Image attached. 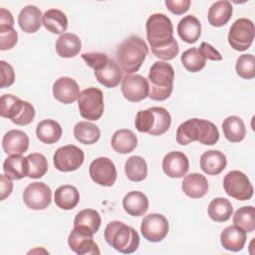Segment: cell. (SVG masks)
<instances>
[{"mask_svg":"<svg viewBox=\"0 0 255 255\" xmlns=\"http://www.w3.org/2000/svg\"><path fill=\"white\" fill-rule=\"evenodd\" d=\"M125 172L129 180L134 182L142 181L147 175L146 161L139 155H132L125 163Z\"/></svg>","mask_w":255,"mask_h":255,"instance_id":"obj_35","label":"cell"},{"mask_svg":"<svg viewBox=\"0 0 255 255\" xmlns=\"http://www.w3.org/2000/svg\"><path fill=\"white\" fill-rule=\"evenodd\" d=\"M151 52L156 58H159L163 61H170V60L174 59L179 53L178 43H177L176 40H174L169 45H167L165 47H162V48H159V49L152 50Z\"/></svg>","mask_w":255,"mask_h":255,"instance_id":"obj_46","label":"cell"},{"mask_svg":"<svg viewBox=\"0 0 255 255\" xmlns=\"http://www.w3.org/2000/svg\"><path fill=\"white\" fill-rule=\"evenodd\" d=\"M165 6L171 13L175 15H182L188 11L190 6V1L189 0H165Z\"/></svg>","mask_w":255,"mask_h":255,"instance_id":"obj_48","label":"cell"},{"mask_svg":"<svg viewBox=\"0 0 255 255\" xmlns=\"http://www.w3.org/2000/svg\"><path fill=\"white\" fill-rule=\"evenodd\" d=\"M94 182L102 186H112L117 179V169L114 162L105 156L94 159L89 168Z\"/></svg>","mask_w":255,"mask_h":255,"instance_id":"obj_14","label":"cell"},{"mask_svg":"<svg viewBox=\"0 0 255 255\" xmlns=\"http://www.w3.org/2000/svg\"><path fill=\"white\" fill-rule=\"evenodd\" d=\"M53 95L60 103L72 104L78 100L80 95L79 85L72 78L61 77L53 85Z\"/></svg>","mask_w":255,"mask_h":255,"instance_id":"obj_17","label":"cell"},{"mask_svg":"<svg viewBox=\"0 0 255 255\" xmlns=\"http://www.w3.org/2000/svg\"><path fill=\"white\" fill-rule=\"evenodd\" d=\"M0 66H1V85H0V87L1 88L10 87L15 82L14 69L9 63H7L5 61H1Z\"/></svg>","mask_w":255,"mask_h":255,"instance_id":"obj_47","label":"cell"},{"mask_svg":"<svg viewBox=\"0 0 255 255\" xmlns=\"http://www.w3.org/2000/svg\"><path fill=\"white\" fill-rule=\"evenodd\" d=\"M0 185H1V199H6L13 190V183L10 177H8L6 174H0Z\"/></svg>","mask_w":255,"mask_h":255,"instance_id":"obj_50","label":"cell"},{"mask_svg":"<svg viewBox=\"0 0 255 255\" xmlns=\"http://www.w3.org/2000/svg\"><path fill=\"white\" fill-rule=\"evenodd\" d=\"M23 201L31 209L44 210L52 201V191L44 182H32L24 189Z\"/></svg>","mask_w":255,"mask_h":255,"instance_id":"obj_13","label":"cell"},{"mask_svg":"<svg viewBox=\"0 0 255 255\" xmlns=\"http://www.w3.org/2000/svg\"><path fill=\"white\" fill-rule=\"evenodd\" d=\"M18 41L17 31L11 26H0V50L12 49Z\"/></svg>","mask_w":255,"mask_h":255,"instance_id":"obj_44","label":"cell"},{"mask_svg":"<svg viewBox=\"0 0 255 255\" xmlns=\"http://www.w3.org/2000/svg\"><path fill=\"white\" fill-rule=\"evenodd\" d=\"M220 243L226 250L238 252L246 243V232L236 225L227 226L220 234Z\"/></svg>","mask_w":255,"mask_h":255,"instance_id":"obj_22","label":"cell"},{"mask_svg":"<svg viewBox=\"0 0 255 255\" xmlns=\"http://www.w3.org/2000/svg\"><path fill=\"white\" fill-rule=\"evenodd\" d=\"M54 200L59 208L71 210L78 205L80 201V193L75 186L64 184L56 189Z\"/></svg>","mask_w":255,"mask_h":255,"instance_id":"obj_29","label":"cell"},{"mask_svg":"<svg viewBox=\"0 0 255 255\" xmlns=\"http://www.w3.org/2000/svg\"><path fill=\"white\" fill-rule=\"evenodd\" d=\"M148 54V47L140 37L132 35L117 48L116 57L122 71L127 75L137 72Z\"/></svg>","mask_w":255,"mask_h":255,"instance_id":"obj_2","label":"cell"},{"mask_svg":"<svg viewBox=\"0 0 255 255\" xmlns=\"http://www.w3.org/2000/svg\"><path fill=\"white\" fill-rule=\"evenodd\" d=\"M101 216L95 209L87 208L80 211L74 219V226H84L90 229L94 234L99 231L101 226Z\"/></svg>","mask_w":255,"mask_h":255,"instance_id":"obj_38","label":"cell"},{"mask_svg":"<svg viewBox=\"0 0 255 255\" xmlns=\"http://www.w3.org/2000/svg\"><path fill=\"white\" fill-rule=\"evenodd\" d=\"M198 50L205 59H208L211 61H221L222 60V56L220 55V53L208 43L202 42L200 44V47Z\"/></svg>","mask_w":255,"mask_h":255,"instance_id":"obj_49","label":"cell"},{"mask_svg":"<svg viewBox=\"0 0 255 255\" xmlns=\"http://www.w3.org/2000/svg\"><path fill=\"white\" fill-rule=\"evenodd\" d=\"M0 115L2 118L11 120L15 125L27 126L35 118V109L30 103L16 96L5 94L0 99Z\"/></svg>","mask_w":255,"mask_h":255,"instance_id":"obj_6","label":"cell"},{"mask_svg":"<svg viewBox=\"0 0 255 255\" xmlns=\"http://www.w3.org/2000/svg\"><path fill=\"white\" fill-rule=\"evenodd\" d=\"M95 77L100 84L104 85L106 88L111 89L117 87L120 84L123 78V72L115 60L109 59L105 67L95 71Z\"/></svg>","mask_w":255,"mask_h":255,"instance_id":"obj_23","label":"cell"},{"mask_svg":"<svg viewBox=\"0 0 255 255\" xmlns=\"http://www.w3.org/2000/svg\"><path fill=\"white\" fill-rule=\"evenodd\" d=\"M154 124V115L152 111L149 109L144 111H139L134 120V125L136 129L139 132H149Z\"/></svg>","mask_w":255,"mask_h":255,"instance_id":"obj_43","label":"cell"},{"mask_svg":"<svg viewBox=\"0 0 255 255\" xmlns=\"http://www.w3.org/2000/svg\"><path fill=\"white\" fill-rule=\"evenodd\" d=\"M62 127L54 120H43L37 125L36 134L40 141L52 144L57 142L62 136Z\"/></svg>","mask_w":255,"mask_h":255,"instance_id":"obj_30","label":"cell"},{"mask_svg":"<svg viewBox=\"0 0 255 255\" xmlns=\"http://www.w3.org/2000/svg\"><path fill=\"white\" fill-rule=\"evenodd\" d=\"M232 5L229 1L222 0L214 2L208 9V22L214 27H221L228 23L232 16Z\"/></svg>","mask_w":255,"mask_h":255,"instance_id":"obj_27","label":"cell"},{"mask_svg":"<svg viewBox=\"0 0 255 255\" xmlns=\"http://www.w3.org/2000/svg\"><path fill=\"white\" fill-rule=\"evenodd\" d=\"M207 212L213 221L225 222L231 217L233 207L228 199L224 197H216L209 203Z\"/></svg>","mask_w":255,"mask_h":255,"instance_id":"obj_34","label":"cell"},{"mask_svg":"<svg viewBox=\"0 0 255 255\" xmlns=\"http://www.w3.org/2000/svg\"><path fill=\"white\" fill-rule=\"evenodd\" d=\"M80 115L89 121L99 120L104 113L103 92L95 87L83 90L78 97Z\"/></svg>","mask_w":255,"mask_h":255,"instance_id":"obj_7","label":"cell"},{"mask_svg":"<svg viewBox=\"0 0 255 255\" xmlns=\"http://www.w3.org/2000/svg\"><path fill=\"white\" fill-rule=\"evenodd\" d=\"M68 244L79 255L100 254L99 246L94 241V233L84 226H74L69 234Z\"/></svg>","mask_w":255,"mask_h":255,"instance_id":"obj_11","label":"cell"},{"mask_svg":"<svg viewBox=\"0 0 255 255\" xmlns=\"http://www.w3.org/2000/svg\"><path fill=\"white\" fill-rule=\"evenodd\" d=\"M224 136L230 142H239L246 135V128L243 121L237 116H229L222 123Z\"/></svg>","mask_w":255,"mask_h":255,"instance_id":"obj_33","label":"cell"},{"mask_svg":"<svg viewBox=\"0 0 255 255\" xmlns=\"http://www.w3.org/2000/svg\"><path fill=\"white\" fill-rule=\"evenodd\" d=\"M147 80L149 82L148 98L152 101H165L173 90L174 70L170 64L157 61L150 67Z\"/></svg>","mask_w":255,"mask_h":255,"instance_id":"obj_4","label":"cell"},{"mask_svg":"<svg viewBox=\"0 0 255 255\" xmlns=\"http://www.w3.org/2000/svg\"><path fill=\"white\" fill-rule=\"evenodd\" d=\"M236 74L246 80H251L255 77V58L252 54H243L236 60Z\"/></svg>","mask_w":255,"mask_h":255,"instance_id":"obj_42","label":"cell"},{"mask_svg":"<svg viewBox=\"0 0 255 255\" xmlns=\"http://www.w3.org/2000/svg\"><path fill=\"white\" fill-rule=\"evenodd\" d=\"M123 207L125 211L131 216H141L148 209V199L141 191H129L123 199Z\"/></svg>","mask_w":255,"mask_h":255,"instance_id":"obj_24","label":"cell"},{"mask_svg":"<svg viewBox=\"0 0 255 255\" xmlns=\"http://www.w3.org/2000/svg\"><path fill=\"white\" fill-rule=\"evenodd\" d=\"M74 135L83 144H93L99 140L101 131L93 123L80 122L74 127Z\"/></svg>","mask_w":255,"mask_h":255,"instance_id":"obj_36","label":"cell"},{"mask_svg":"<svg viewBox=\"0 0 255 255\" xmlns=\"http://www.w3.org/2000/svg\"><path fill=\"white\" fill-rule=\"evenodd\" d=\"M111 144L112 147L119 153H129L136 147L137 137L132 130L122 128L113 134Z\"/></svg>","mask_w":255,"mask_h":255,"instance_id":"obj_26","label":"cell"},{"mask_svg":"<svg viewBox=\"0 0 255 255\" xmlns=\"http://www.w3.org/2000/svg\"><path fill=\"white\" fill-rule=\"evenodd\" d=\"M28 160V177L40 178L48 171V161L44 154L39 152L30 153L27 156Z\"/></svg>","mask_w":255,"mask_h":255,"instance_id":"obj_41","label":"cell"},{"mask_svg":"<svg viewBox=\"0 0 255 255\" xmlns=\"http://www.w3.org/2000/svg\"><path fill=\"white\" fill-rule=\"evenodd\" d=\"M41 10L34 5L25 6L19 13L18 24L25 33H35L43 25Z\"/></svg>","mask_w":255,"mask_h":255,"instance_id":"obj_19","label":"cell"},{"mask_svg":"<svg viewBox=\"0 0 255 255\" xmlns=\"http://www.w3.org/2000/svg\"><path fill=\"white\" fill-rule=\"evenodd\" d=\"M44 27L53 34H64L68 28V18L59 9H49L43 15Z\"/></svg>","mask_w":255,"mask_h":255,"instance_id":"obj_32","label":"cell"},{"mask_svg":"<svg viewBox=\"0 0 255 255\" xmlns=\"http://www.w3.org/2000/svg\"><path fill=\"white\" fill-rule=\"evenodd\" d=\"M234 225L240 227L245 232H253L255 229V209L253 206H242L233 215Z\"/></svg>","mask_w":255,"mask_h":255,"instance_id":"obj_37","label":"cell"},{"mask_svg":"<svg viewBox=\"0 0 255 255\" xmlns=\"http://www.w3.org/2000/svg\"><path fill=\"white\" fill-rule=\"evenodd\" d=\"M154 115V124L151 130L148 132L150 135H161L166 132L171 124V117L170 114L167 112L166 109L162 107H152L150 108Z\"/></svg>","mask_w":255,"mask_h":255,"instance_id":"obj_40","label":"cell"},{"mask_svg":"<svg viewBox=\"0 0 255 255\" xmlns=\"http://www.w3.org/2000/svg\"><path fill=\"white\" fill-rule=\"evenodd\" d=\"M82 48L80 38L73 33H64L56 41V52L62 58L77 56Z\"/></svg>","mask_w":255,"mask_h":255,"instance_id":"obj_28","label":"cell"},{"mask_svg":"<svg viewBox=\"0 0 255 255\" xmlns=\"http://www.w3.org/2000/svg\"><path fill=\"white\" fill-rule=\"evenodd\" d=\"M0 26H14L12 13L5 8H0Z\"/></svg>","mask_w":255,"mask_h":255,"instance_id":"obj_51","label":"cell"},{"mask_svg":"<svg viewBox=\"0 0 255 255\" xmlns=\"http://www.w3.org/2000/svg\"><path fill=\"white\" fill-rule=\"evenodd\" d=\"M163 172L171 178H180L189 169L187 156L181 151H170L162 159Z\"/></svg>","mask_w":255,"mask_h":255,"instance_id":"obj_16","label":"cell"},{"mask_svg":"<svg viewBox=\"0 0 255 255\" xmlns=\"http://www.w3.org/2000/svg\"><path fill=\"white\" fill-rule=\"evenodd\" d=\"M177 33L185 43H195L201 35V24L193 15L184 16L177 25Z\"/></svg>","mask_w":255,"mask_h":255,"instance_id":"obj_25","label":"cell"},{"mask_svg":"<svg viewBox=\"0 0 255 255\" xmlns=\"http://www.w3.org/2000/svg\"><path fill=\"white\" fill-rule=\"evenodd\" d=\"M167 219L159 213H150L143 217L140 224V232L149 242H160L168 233Z\"/></svg>","mask_w":255,"mask_h":255,"instance_id":"obj_12","label":"cell"},{"mask_svg":"<svg viewBox=\"0 0 255 255\" xmlns=\"http://www.w3.org/2000/svg\"><path fill=\"white\" fill-rule=\"evenodd\" d=\"M180 61L183 67L191 73H197L201 71L206 64V59L195 47L184 51L180 57Z\"/></svg>","mask_w":255,"mask_h":255,"instance_id":"obj_39","label":"cell"},{"mask_svg":"<svg viewBox=\"0 0 255 255\" xmlns=\"http://www.w3.org/2000/svg\"><path fill=\"white\" fill-rule=\"evenodd\" d=\"M223 187L227 195L237 200H249L253 196V186L245 173L231 170L223 178Z\"/></svg>","mask_w":255,"mask_h":255,"instance_id":"obj_9","label":"cell"},{"mask_svg":"<svg viewBox=\"0 0 255 255\" xmlns=\"http://www.w3.org/2000/svg\"><path fill=\"white\" fill-rule=\"evenodd\" d=\"M254 33V23L250 19L239 18L229 29L228 43L236 51H245L252 45Z\"/></svg>","mask_w":255,"mask_h":255,"instance_id":"obj_8","label":"cell"},{"mask_svg":"<svg viewBox=\"0 0 255 255\" xmlns=\"http://www.w3.org/2000/svg\"><path fill=\"white\" fill-rule=\"evenodd\" d=\"M4 173L14 180L22 179L28 176V160L27 157L18 155H10L3 162Z\"/></svg>","mask_w":255,"mask_h":255,"instance_id":"obj_31","label":"cell"},{"mask_svg":"<svg viewBox=\"0 0 255 255\" xmlns=\"http://www.w3.org/2000/svg\"><path fill=\"white\" fill-rule=\"evenodd\" d=\"M219 139L217 127L201 119H190L179 125L176 130V141L181 145L198 141L205 145H213Z\"/></svg>","mask_w":255,"mask_h":255,"instance_id":"obj_1","label":"cell"},{"mask_svg":"<svg viewBox=\"0 0 255 255\" xmlns=\"http://www.w3.org/2000/svg\"><path fill=\"white\" fill-rule=\"evenodd\" d=\"M200 168L208 175H217L226 167L227 159L225 154L216 149L207 150L200 156Z\"/></svg>","mask_w":255,"mask_h":255,"instance_id":"obj_20","label":"cell"},{"mask_svg":"<svg viewBox=\"0 0 255 255\" xmlns=\"http://www.w3.org/2000/svg\"><path fill=\"white\" fill-rule=\"evenodd\" d=\"M82 59L85 61V63L94 71H98L105 67V65L108 63V56L105 53L100 52H91V53H84L82 54Z\"/></svg>","mask_w":255,"mask_h":255,"instance_id":"obj_45","label":"cell"},{"mask_svg":"<svg viewBox=\"0 0 255 255\" xmlns=\"http://www.w3.org/2000/svg\"><path fill=\"white\" fill-rule=\"evenodd\" d=\"M181 189L188 197L201 198L208 191V181L200 173H189L184 176L181 182Z\"/></svg>","mask_w":255,"mask_h":255,"instance_id":"obj_21","label":"cell"},{"mask_svg":"<svg viewBox=\"0 0 255 255\" xmlns=\"http://www.w3.org/2000/svg\"><path fill=\"white\" fill-rule=\"evenodd\" d=\"M147 42L152 50L165 47L172 43L173 26L170 19L162 13L150 15L145 24Z\"/></svg>","mask_w":255,"mask_h":255,"instance_id":"obj_5","label":"cell"},{"mask_svg":"<svg viewBox=\"0 0 255 255\" xmlns=\"http://www.w3.org/2000/svg\"><path fill=\"white\" fill-rule=\"evenodd\" d=\"M122 93L126 100L137 103L148 97V81L140 75H127L122 80Z\"/></svg>","mask_w":255,"mask_h":255,"instance_id":"obj_15","label":"cell"},{"mask_svg":"<svg viewBox=\"0 0 255 255\" xmlns=\"http://www.w3.org/2000/svg\"><path fill=\"white\" fill-rule=\"evenodd\" d=\"M2 147L9 155H18L27 151L29 137L26 132L19 129H11L2 138Z\"/></svg>","mask_w":255,"mask_h":255,"instance_id":"obj_18","label":"cell"},{"mask_svg":"<svg viewBox=\"0 0 255 255\" xmlns=\"http://www.w3.org/2000/svg\"><path fill=\"white\" fill-rule=\"evenodd\" d=\"M84 159V151L74 144H67L59 147L53 155L55 167L64 172L77 170L83 164Z\"/></svg>","mask_w":255,"mask_h":255,"instance_id":"obj_10","label":"cell"},{"mask_svg":"<svg viewBox=\"0 0 255 255\" xmlns=\"http://www.w3.org/2000/svg\"><path fill=\"white\" fill-rule=\"evenodd\" d=\"M104 237L111 247L124 254L133 253L139 246L137 231L121 221H111L105 228Z\"/></svg>","mask_w":255,"mask_h":255,"instance_id":"obj_3","label":"cell"}]
</instances>
